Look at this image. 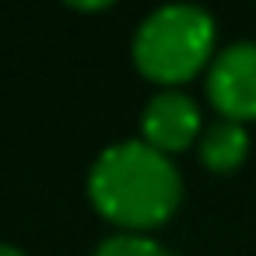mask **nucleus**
<instances>
[{
    "label": "nucleus",
    "mask_w": 256,
    "mask_h": 256,
    "mask_svg": "<svg viewBox=\"0 0 256 256\" xmlns=\"http://www.w3.org/2000/svg\"><path fill=\"white\" fill-rule=\"evenodd\" d=\"M88 193L102 218L123 228H154L179 207L182 179L165 151L148 140H120L95 158Z\"/></svg>",
    "instance_id": "1"
},
{
    "label": "nucleus",
    "mask_w": 256,
    "mask_h": 256,
    "mask_svg": "<svg viewBox=\"0 0 256 256\" xmlns=\"http://www.w3.org/2000/svg\"><path fill=\"white\" fill-rule=\"evenodd\" d=\"M214 50V18L196 4L154 8L134 36V64L144 78L162 84L190 81Z\"/></svg>",
    "instance_id": "2"
},
{
    "label": "nucleus",
    "mask_w": 256,
    "mask_h": 256,
    "mask_svg": "<svg viewBox=\"0 0 256 256\" xmlns=\"http://www.w3.org/2000/svg\"><path fill=\"white\" fill-rule=\"evenodd\" d=\"M207 98L224 120H256V42H232L214 56Z\"/></svg>",
    "instance_id": "3"
},
{
    "label": "nucleus",
    "mask_w": 256,
    "mask_h": 256,
    "mask_svg": "<svg viewBox=\"0 0 256 256\" xmlns=\"http://www.w3.org/2000/svg\"><path fill=\"white\" fill-rule=\"evenodd\" d=\"M140 130H144V140L151 148H158V151H182L200 134V109H196V102L186 92H176V88L158 92L144 106Z\"/></svg>",
    "instance_id": "4"
},
{
    "label": "nucleus",
    "mask_w": 256,
    "mask_h": 256,
    "mask_svg": "<svg viewBox=\"0 0 256 256\" xmlns=\"http://www.w3.org/2000/svg\"><path fill=\"white\" fill-rule=\"evenodd\" d=\"M246 151H249V134L235 120H218L200 137V158L214 172H232L235 165H242Z\"/></svg>",
    "instance_id": "5"
},
{
    "label": "nucleus",
    "mask_w": 256,
    "mask_h": 256,
    "mask_svg": "<svg viewBox=\"0 0 256 256\" xmlns=\"http://www.w3.org/2000/svg\"><path fill=\"white\" fill-rule=\"evenodd\" d=\"M95 256H172L162 242L148 238V235H137V232H120V235H109L102 238V246L95 249Z\"/></svg>",
    "instance_id": "6"
},
{
    "label": "nucleus",
    "mask_w": 256,
    "mask_h": 256,
    "mask_svg": "<svg viewBox=\"0 0 256 256\" xmlns=\"http://www.w3.org/2000/svg\"><path fill=\"white\" fill-rule=\"evenodd\" d=\"M70 8H78V11H98V8H109L112 0H67Z\"/></svg>",
    "instance_id": "7"
},
{
    "label": "nucleus",
    "mask_w": 256,
    "mask_h": 256,
    "mask_svg": "<svg viewBox=\"0 0 256 256\" xmlns=\"http://www.w3.org/2000/svg\"><path fill=\"white\" fill-rule=\"evenodd\" d=\"M0 256H25V252L14 249V246H8V242H0Z\"/></svg>",
    "instance_id": "8"
}]
</instances>
